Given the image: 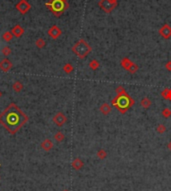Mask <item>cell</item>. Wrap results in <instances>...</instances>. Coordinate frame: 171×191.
I'll return each instance as SVG.
<instances>
[{"label": "cell", "instance_id": "2e32d148", "mask_svg": "<svg viewBox=\"0 0 171 191\" xmlns=\"http://www.w3.org/2000/svg\"><path fill=\"white\" fill-rule=\"evenodd\" d=\"M151 104H152L151 100H150L149 98H147V97H144L143 99L141 100V106H142L144 109H148V108H150Z\"/></svg>", "mask_w": 171, "mask_h": 191}, {"label": "cell", "instance_id": "d6a6232c", "mask_svg": "<svg viewBox=\"0 0 171 191\" xmlns=\"http://www.w3.org/2000/svg\"><path fill=\"white\" fill-rule=\"evenodd\" d=\"M64 1H66V0H64Z\"/></svg>", "mask_w": 171, "mask_h": 191}, {"label": "cell", "instance_id": "8992f818", "mask_svg": "<svg viewBox=\"0 0 171 191\" xmlns=\"http://www.w3.org/2000/svg\"><path fill=\"white\" fill-rule=\"evenodd\" d=\"M15 8H16V9L19 11L21 14L24 15L31 9V5L28 3L27 0H20L16 5H15Z\"/></svg>", "mask_w": 171, "mask_h": 191}, {"label": "cell", "instance_id": "7a4b0ae2", "mask_svg": "<svg viewBox=\"0 0 171 191\" xmlns=\"http://www.w3.org/2000/svg\"><path fill=\"white\" fill-rule=\"evenodd\" d=\"M112 105L116 107L121 113H125L132 105L134 104V100L128 95L127 93H123L120 95H117L111 101Z\"/></svg>", "mask_w": 171, "mask_h": 191}, {"label": "cell", "instance_id": "83f0119b", "mask_svg": "<svg viewBox=\"0 0 171 191\" xmlns=\"http://www.w3.org/2000/svg\"><path fill=\"white\" fill-rule=\"evenodd\" d=\"M137 70H138V66H137V65L135 64V63H133V64L131 65V66H130V68L128 69V72L134 74V73H136Z\"/></svg>", "mask_w": 171, "mask_h": 191}, {"label": "cell", "instance_id": "6da1fadb", "mask_svg": "<svg viewBox=\"0 0 171 191\" xmlns=\"http://www.w3.org/2000/svg\"><path fill=\"white\" fill-rule=\"evenodd\" d=\"M28 116L15 103H10L0 114V124L10 134H15L26 124Z\"/></svg>", "mask_w": 171, "mask_h": 191}, {"label": "cell", "instance_id": "8fae6325", "mask_svg": "<svg viewBox=\"0 0 171 191\" xmlns=\"http://www.w3.org/2000/svg\"><path fill=\"white\" fill-rule=\"evenodd\" d=\"M11 33L13 34V36L17 37V38H20L24 33V28L22 27L20 24H17V25H15L14 27L11 29Z\"/></svg>", "mask_w": 171, "mask_h": 191}, {"label": "cell", "instance_id": "836d02e7", "mask_svg": "<svg viewBox=\"0 0 171 191\" xmlns=\"http://www.w3.org/2000/svg\"><path fill=\"white\" fill-rule=\"evenodd\" d=\"M114 1H116V0H114Z\"/></svg>", "mask_w": 171, "mask_h": 191}, {"label": "cell", "instance_id": "1f68e13d", "mask_svg": "<svg viewBox=\"0 0 171 191\" xmlns=\"http://www.w3.org/2000/svg\"><path fill=\"white\" fill-rule=\"evenodd\" d=\"M1 96H2V92L0 91V98H1Z\"/></svg>", "mask_w": 171, "mask_h": 191}, {"label": "cell", "instance_id": "cb8c5ba5", "mask_svg": "<svg viewBox=\"0 0 171 191\" xmlns=\"http://www.w3.org/2000/svg\"><path fill=\"white\" fill-rule=\"evenodd\" d=\"M63 71H64L65 73H67V74L71 73L72 71H73V66H72L70 63H66L64 66H63Z\"/></svg>", "mask_w": 171, "mask_h": 191}, {"label": "cell", "instance_id": "4316f807", "mask_svg": "<svg viewBox=\"0 0 171 191\" xmlns=\"http://www.w3.org/2000/svg\"><path fill=\"white\" fill-rule=\"evenodd\" d=\"M162 115H163L165 118H169L171 116V109L164 108L163 110H162Z\"/></svg>", "mask_w": 171, "mask_h": 191}, {"label": "cell", "instance_id": "30bf717a", "mask_svg": "<svg viewBox=\"0 0 171 191\" xmlns=\"http://www.w3.org/2000/svg\"><path fill=\"white\" fill-rule=\"evenodd\" d=\"M159 34H160L164 39H169L171 37V27L168 24H164V25L159 29Z\"/></svg>", "mask_w": 171, "mask_h": 191}, {"label": "cell", "instance_id": "4fadbf2b", "mask_svg": "<svg viewBox=\"0 0 171 191\" xmlns=\"http://www.w3.org/2000/svg\"><path fill=\"white\" fill-rule=\"evenodd\" d=\"M83 165H84V163H83V161L80 158H75L71 163L72 168L75 170H80L83 167Z\"/></svg>", "mask_w": 171, "mask_h": 191}, {"label": "cell", "instance_id": "484cf974", "mask_svg": "<svg viewBox=\"0 0 171 191\" xmlns=\"http://www.w3.org/2000/svg\"><path fill=\"white\" fill-rule=\"evenodd\" d=\"M156 131L158 132L159 134H162L166 131V126L164 124H159L158 126L156 127Z\"/></svg>", "mask_w": 171, "mask_h": 191}, {"label": "cell", "instance_id": "603a6c76", "mask_svg": "<svg viewBox=\"0 0 171 191\" xmlns=\"http://www.w3.org/2000/svg\"><path fill=\"white\" fill-rule=\"evenodd\" d=\"M99 62L97 61V60H91V61H90V63H89V67L90 68L92 69V70H97V69L99 68Z\"/></svg>", "mask_w": 171, "mask_h": 191}, {"label": "cell", "instance_id": "9a60e30c", "mask_svg": "<svg viewBox=\"0 0 171 191\" xmlns=\"http://www.w3.org/2000/svg\"><path fill=\"white\" fill-rule=\"evenodd\" d=\"M132 64H133V62H132L130 59H128V58H123V59L121 60V66H122L124 69H126L127 71Z\"/></svg>", "mask_w": 171, "mask_h": 191}, {"label": "cell", "instance_id": "4dcf8cb0", "mask_svg": "<svg viewBox=\"0 0 171 191\" xmlns=\"http://www.w3.org/2000/svg\"><path fill=\"white\" fill-rule=\"evenodd\" d=\"M168 149H169L170 151H171V141L169 142V144H168Z\"/></svg>", "mask_w": 171, "mask_h": 191}, {"label": "cell", "instance_id": "3957f363", "mask_svg": "<svg viewBox=\"0 0 171 191\" xmlns=\"http://www.w3.org/2000/svg\"><path fill=\"white\" fill-rule=\"evenodd\" d=\"M45 6L52 12L56 17H59L64 13V11L68 8V3L64 0H49L45 3Z\"/></svg>", "mask_w": 171, "mask_h": 191}, {"label": "cell", "instance_id": "f1b7e54d", "mask_svg": "<svg viewBox=\"0 0 171 191\" xmlns=\"http://www.w3.org/2000/svg\"><path fill=\"white\" fill-rule=\"evenodd\" d=\"M116 93H117V95H120V94L126 93V91H125V89L123 88L122 86H118L116 88Z\"/></svg>", "mask_w": 171, "mask_h": 191}, {"label": "cell", "instance_id": "9c48e42d", "mask_svg": "<svg viewBox=\"0 0 171 191\" xmlns=\"http://www.w3.org/2000/svg\"><path fill=\"white\" fill-rule=\"evenodd\" d=\"M13 64L7 57H5L4 59H2L0 61V69H1L3 72H8L11 68H12Z\"/></svg>", "mask_w": 171, "mask_h": 191}, {"label": "cell", "instance_id": "ba28073f", "mask_svg": "<svg viewBox=\"0 0 171 191\" xmlns=\"http://www.w3.org/2000/svg\"><path fill=\"white\" fill-rule=\"evenodd\" d=\"M62 34V30L57 25H52L48 30V35L52 39H58Z\"/></svg>", "mask_w": 171, "mask_h": 191}, {"label": "cell", "instance_id": "d6986e66", "mask_svg": "<svg viewBox=\"0 0 171 191\" xmlns=\"http://www.w3.org/2000/svg\"><path fill=\"white\" fill-rule=\"evenodd\" d=\"M12 89H13V91H15V92H20L22 89H23V84H22L20 81L14 82L12 85Z\"/></svg>", "mask_w": 171, "mask_h": 191}, {"label": "cell", "instance_id": "d4e9b609", "mask_svg": "<svg viewBox=\"0 0 171 191\" xmlns=\"http://www.w3.org/2000/svg\"><path fill=\"white\" fill-rule=\"evenodd\" d=\"M2 54H3L4 56H6V57H7V56H9L11 54V48L9 46H4L3 48H2Z\"/></svg>", "mask_w": 171, "mask_h": 191}, {"label": "cell", "instance_id": "f546056e", "mask_svg": "<svg viewBox=\"0 0 171 191\" xmlns=\"http://www.w3.org/2000/svg\"><path fill=\"white\" fill-rule=\"evenodd\" d=\"M165 67H166V69H167V70L171 71V61H168L167 63L165 64Z\"/></svg>", "mask_w": 171, "mask_h": 191}, {"label": "cell", "instance_id": "5bb4252c", "mask_svg": "<svg viewBox=\"0 0 171 191\" xmlns=\"http://www.w3.org/2000/svg\"><path fill=\"white\" fill-rule=\"evenodd\" d=\"M100 111L102 112V114L107 115V114H109L110 112H111V106H110L108 103H103L100 106Z\"/></svg>", "mask_w": 171, "mask_h": 191}, {"label": "cell", "instance_id": "ac0fdd59", "mask_svg": "<svg viewBox=\"0 0 171 191\" xmlns=\"http://www.w3.org/2000/svg\"><path fill=\"white\" fill-rule=\"evenodd\" d=\"M13 38V34L11 33V31H5L2 35V39L5 42H10Z\"/></svg>", "mask_w": 171, "mask_h": 191}, {"label": "cell", "instance_id": "52a82bcc", "mask_svg": "<svg viewBox=\"0 0 171 191\" xmlns=\"http://www.w3.org/2000/svg\"><path fill=\"white\" fill-rule=\"evenodd\" d=\"M52 120H53V122L57 125V126L61 127L67 122V117L62 113V112H57V113L53 116Z\"/></svg>", "mask_w": 171, "mask_h": 191}, {"label": "cell", "instance_id": "277c9868", "mask_svg": "<svg viewBox=\"0 0 171 191\" xmlns=\"http://www.w3.org/2000/svg\"><path fill=\"white\" fill-rule=\"evenodd\" d=\"M91 46L84 39H79L72 47V52L77 57H79L80 59H83V58L86 57L91 52Z\"/></svg>", "mask_w": 171, "mask_h": 191}, {"label": "cell", "instance_id": "7c38bea8", "mask_svg": "<svg viewBox=\"0 0 171 191\" xmlns=\"http://www.w3.org/2000/svg\"><path fill=\"white\" fill-rule=\"evenodd\" d=\"M53 142L50 140V139H45V140H43L41 142V148L43 150H45V151H50L51 149L53 148Z\"/></svg>", "mask_w": 171, "mask_h": 191}, {"label": "cell", "instance_id": "e0dca14e", "mask_svg": "<svg viewBox=\"0 0 171 191\" xmlns=\"http://www.w3.org/2000/svg\"><path fill=\"white\" fill-rule=\"evenodd\" d=\"M161 95L164 99L171 100V88H166L161 92Z\"/></svg>", "mask_w": 171, "mask_h": 191}, {"label": "cell", "instance_id": "ffe728a7", "mask_svg": "<svg viewBox=\"0 0 171 191\" xmlns=\"http://www.w3.org/2000/svg\"><path fill=\"white\" fill-rule=\"evenodd\" d=\"M35 45L37 48L42 49V48H44L45 45H46V42H45V40L43 39V38H38V39L35 41Z\"/></svg>", "mask_w": 171, "mask_h": 191}, {"label": "cell", "instance_id": "7402d4cb", "mask_svg": "<svg viewBox=\"0 0 171 191\" xmlns=\"http://www.w3.org/2000/svg\"><path fill=\"white\" fill-rule=\"evenodd\" d=\"M97 157L99 159H101V160H104L107 157V152L104 149H99L97 151Z\"/></svg>", "mask_w": 171, "mask_h": 191}, {"label": "cell", "instance_id": "44dd1931", "mask_svg": "<svg viewBox=\"0 0 171 191\" xmlns=\"http://www.w3.org/2000/svg\"><path fill=\"white\" fill-rule=\"evenodd\" d=\"M64 138H65L64 134H63L62 132H60V131L56 132V133L54 134V139H55L57 142H62V141L64 140Z\"/></svg>", "mask_w": 171, "mask_h": 191}, {"label": "cell", "instance_id": "5b68a950", "mask_svg": "<svg viewBox=\"0 0 171 191\" xmlns=\"http://www.w3.org/2000/svg\"><path fill=\"white\" fill-rule=\"evenodd\" d=\"M98 5L103 11L109 13L116 7L117 2L114 1V0H101L98 3Z\"/></svg>", "mask_w": 171, "mask_h": 191}]
</instances>
